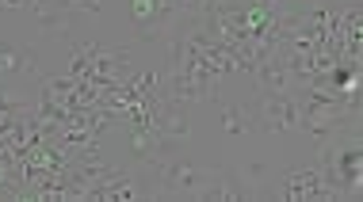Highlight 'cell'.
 Returning <instances> with one entry per match:
<instances>
[{
  "label": "cell",
  "mask_w": 363,
  "mask_h": 202,
  "mask_svg": "<svg viewBox=\"0 0 363 202\" xmlns=\"http://www.w3.org/2000/svg\"><path fill=\"white\" fill-rule=\"evenodd\" d=\"M153 168H157V176H161V191H164V195H172V198H199V191L214 179L211 168L188 165L180 153L169 157V160H161V165H153Z\"/></svg>",
  "instance_id": "cell-1"
},
{
  "label": "cell",
  "mask_w": 363,
  "mask_h": 202,
  "mask_svg": "<svg viewBox=\"0 0 363 202\" xmlns=\"http://www.w3.org/2000/svg\"><path fill=\"white\" fill-rule=\"evenodd\" d=\"M252 122L268 133H283V130H294L298 122V107H294V95L283 92V95H260V103L252 107Z\"/></svg>",
  "instance_id": "cell-2"
},
{
  "label": "cell",
  "mask_w": 363,
  "mask_h": 202,
  "mask_svg": "<svg viewBox=\"0 0 363 202\" xmlns=\"http://www.w3.org/2000/svg\"><path fill=\"white\" fill-rule=\"evenodd\" d=\"M199 198H207V202H245V198H260V187H252L241 172L218 168L211 184L199 191Z\"/></svg>",
  "instance_id": "cell-3"
},
{
  "label": "cell",
  "mask_w": 363,
  "mask_h": 202,
  "mask_svg": "<svg viewBox=\"0 0 363 202\" xmlns=\"http://www.w3.org/2000/svg\"><path fill=\"white\" fill-rule=\"evenodd\" d=\"M260 84V95H283V92H294L291 88V73L287 65H283V46H276L264 61H257V69H252Z\"/></svg>",
  "instance_id": "cell-4"
},
{
  "label": "cell",
  "mask_w": 363,
  "mask_h": 202,
  "mask_svg": "<svg viewBox=\"0 0 363 202\" xmlns=\"http://www.w3.org/2000/svg\"><path fill=\"white\" fill-rule=\"evenodd\" d=\"M12 73L38 76L35 50H27V46H0V76H12Z\"/></svg>",
  "instance_id": "cell-5"
},
{
  "label": "cell",
  "mask_w": 363,
  "mask_h": 202,
  "mask_svg": "<svg viewBox=\"0 0 363 202\" xmlns=\"http://www.w3.org/2000/svg\"><path fill=\"white\" fill-rule=\"evenodd\" d=\"M222 122H225V133L230 138H245L249 130H257L252 122V107H241V103H222Z\"/></svg>",
  "instance_id": "cell-6"
},
{
  "label": "cell",
  "mask_w": 363,
  "mask_h": 202,
  "mask_svg": "<svg viewBox=\"0 0 363 202\" xmlns=\"http://www.w3.org/2000/svg\"><path fill=\"white\" fill-rule=\"evenodd\" d=\"M62 4H65V12H88V16L100 12V0H62Z\"/></svg>",
  "instance_id": "cell-7"
},
{
  "label": "cell",
  "mask_w": 363,
  "mask_h": 202,
  "mask_svg": "<svg viewBox=\"0 0 363 202\" xmlns=\"http://www.w3.org/2000/svg\"><path fill=\"white\" fill-rule=\"evenodd\" d=\"M241 176H245V179H249V184H252V187H257V184H264V179H268V168H264V165H249V168H245V172H241Z\"/></svg>",
  "instance_id": "cell-8"
},
{
  "label": "cell",
  "mask_w": 363,
  "mask_h": 202,
  "mask_svg": "<svg viewBox=\"0 0 363 202\" xmlns=\"http://www.w3.org/2000/svg\"><path fill=\"white\" fill-rule=\"evenodd\" d=\"M150 12H153V0H134V23L150 19Z\"/></svg>",
  "instance_id": "cell-9"
}]
</instances>
